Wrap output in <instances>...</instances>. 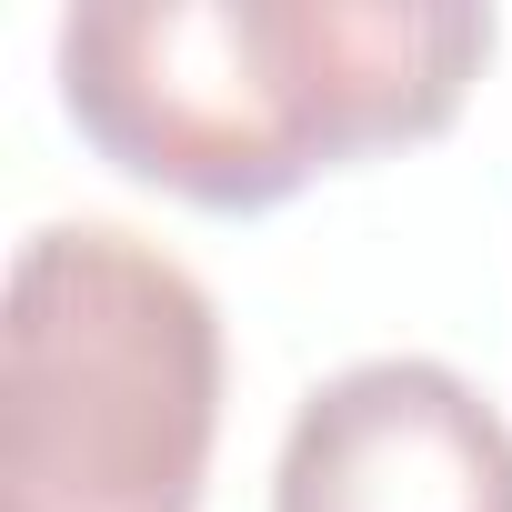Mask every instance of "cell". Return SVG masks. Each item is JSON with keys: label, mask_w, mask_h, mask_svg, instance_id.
Wrapping results in <instances>:
<instances>
[{"label": "cell", "mask_w": 512, "mask_h": 512, "mask_svg": "<svg viewBox=\"0 0 512 512\" xmlns=\"http://www.w3.org/2000/svg\"><path fill=\"white\" fill-rule=\"evenodd\" d=\"M482 61L472 0H81L51 31L81 141L191 211H272L452 131Z\"/></svg>", "instance_id": "6da1fadb"}, {"label": "cell", "mask_w": 512, "mask_h": 512, "mask_svg": "<svg viewBox=\"0 0 512 512\" xmlns=\"http://www.w3.org/2000/svg\"><path fill=\"white\" fill-rule=\"evenodd\" d=\"M221 312L131 221H41L0 302V512H201Z\"/></svg>", "instance_id": "7a4b0ae2"}, {"label": "cell", "mask_w": 512, "mask_h": 512, "mask_svg": "<svg viewBox=\"0 0 512 512\" xmlns=\"http://www.w3.org/2000/svg\"><path fill=\"white\" fill-rule=\"evenodd\" d=\"M272 512H512V422L432 352H372L302 392Z\"/></svg>", "instance_id": "3957f363"}]
</instances>
